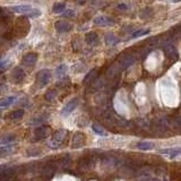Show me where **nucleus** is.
Listing matches in <instances>:
<instances>
[{
  "mask_svg": "<svg viewBox=\"0 0 181 181\" xmlns=\"http://www.w3.org/2000/svg\"><path fill=\"white\" fill-rule=\"evenodd\" d=\"M65 136H66L65 130H59V131H57L56 134H55V136H53V138L49 142V146H50L51 148H58V147L61 145V143L64 142Z\"/></svg>",
  "mask_w": 181,
  "mask_h": 181,
  "instance_id": "f257e3e1",
  "label": "nucleus"
},
{
  "mask_svg": "<svg viewBox=\"0 0 181 181\" xmlns=\"http://www.w3.org/2000/svg\"><path fill=\"white\" fill-rule=\"evenodd\" d=\"M50 78H51L50 70H48V69L41 70V71L37 74V83H39V86H40V87H44V86L48 85V83L50 82Z\"/></svg>",
  "mask_w": 181,
  "mask_h": 181,
  "instance_id": "f03ea898",
  "label": "nucleus"
},
{
  "mask_svg": "<svg viewBox=\"0 0 181 181\" xmlns=\"http://www.w3.org/2000/svg\"><path fill=\"white\" fill-rule=\"evenodd\" d=\"M77 105H78V98H73V100H70L69 102L64 107L62 111H61V114H62V116H68L69 113H71V112L74 111Z\"/></svg>",
  "mask_w": 181,
  "mask_h": 181,
  "instance_id": "7ed1b4c3",
  "label": "nucleus"
},
{
  "mask_svg": "<svg viewBox=\"0 0 181 181\" xmlns=\"http://www.w3.org/2000/svg\"><path fill=\"white\" fill-rule=\"evenodd\" d=\"M10 10H13L14 13H18V14L28 15L33 10V8L30 5H19V6H13V7H10Z\"/></svg>",
  "mask_w": 181,
  "mask_h": 181,
  "instance_id": "20e7f679",
  "label": "nucleus"
},
{
  "mask_svg": "<svg viewBox=\"0 0 181 181\" xmlns=\"http://www.w3.org/2000/svg\"><path fill=\"white\" fill-rule=\"evenodd\" d=\"M56 28L58 32L66 33L73 30V25L68 23V22H66V20H60V22H57L56 23Z\"/></svg>",
  "mask_w": 181,
  "mask_h": 181,
  "instance_id": "39448f33",
  "label": "nucleus"
},
{
  "mask_svg": "<svg viewBox=\"0 0 181 181\" xmlns=\"http://www.w3.org/2000/svg\"><path fill=\"white\" fill-rule=\"evenodd\" d=\"M158 153L167 155L170 158H176V156L181 155V148L180 147H176V148H164V149H161Z\"/></svg>",
  "mask_w": 181,
  "mask_h": 181,
  "instance_id": "423d86ee",
  "label": "nucleus"
},
{
  "mask_svg": "<svg viewBox=\"0 0 181 181\" xmlns=\"http://www.w3.org/2000/svg\"><path fill=\"white\" fill-rule=\"evenodd\" d=\"M85 144V137H84L82 134H76L73 138V144H71V147L73 148H79L84 146Z\"/></svg>",
  "mask_w": 181,
  "mask_h": 181,
  "instance_id": "0eeeda50",
  "label": "nucleus"
},
{
  "mask_svg": "<svg viewBox=\"0 0 181 181\" xmlns=\"http://www.w3.org/2000/svg\"><path fill=\"white\" fill-rule=\"evenodd\" d=\"M94 24L98 26H109V25H113V20L105 16H98L94 19Z\"/></svg>",
  "mask_w": 181,
  "mask_h": 181,
  "instance_id": "6e6552de",
  "label": "nucleus"
},
{
  "mask_svg": "<svg viewBox=\"0 0 181 181\" xmlns=\"http://www.w3.org/2000/svg\"><path fill=\"white\" fill-rule=\"evenodd\" d=\"M36 60H37V55L36 53L31 52V53H27L26 56H24L23 64L26 66H33L35 62H36Z\"/></svg>",
  "mask_w": 181,
  "mask_h": 181,
  "instance_id": "1a4fd4ad",
  "label": "nucleus"
},
{
  "mask_svg": "<svg viewBox=\"0 0 181 181\" xmlns=\"http://www.w3.org/2000/svg\"><path fill=\"white\" fill-rule=\"evenodd\" d=\"M48 136V128L47 127H39L35 130V136H34V139L35 140H42L44 139Z\"/></svg>",
  "mask_w": 181,
  "mask_h": 181,
  "instance_id": "9d476101",
  "label": "nucleus"
},
{
  "mask_svg": "<svg viewBox=\"0 0 181 181\" xmlns=\"http://www.w3.org/2000/svg\"><path fill=\"white\" fill-rule=\"evenodd\" d=\"M85 39H86L87 44H89V45H94V44L98 43V34L95 32H88Z\"/></svg>",
  "mask_w": 181,
  "mask_h": 181,
  "instance_id": "9b49d317",
  "label": "nucleus"
},
{
  "mask_svg": "<svg viewBox=\"0 0 181 181\" xmlns=\"http://www.w3.org/2000/svg\"><path fill=\"white\" fill-rule=\"evenodd\" d=\"M13 77H14L15 82L20 83V82L25 78V73H24L23 69H20V68H16V69L14 70V73H13Z\"/></svg>",
  "mask_w": 181,
  "mask_h": 181,
  "instance_id": "f8f14e48",
  "label": "nucleus"
},
{
  "mask_svg": "<svg viewBox=\"0 0 181 181\" xmlns=\"http://www.w3.org/2000/svg\"><path fill=\"white\" fill-rule=\"evenodd\" d=\"M53 174H55V167L48 165V167H45L42 170V176H43V178L50 179V178L53 176Z\"/></svg>",
  "mask_w": 181,
  "mask_h": 181,
  "instance_id": "ddd939ff",
  "label": "nucleus"
},
{
  "mask_svg": "<svg viewBox=\"0 0 181 181\" xmlns=\"http://www.w3.org/2000/svg\"><path fill=\"white\" fill-rule=\"evenodd\" d=\"M93 167V161L92 158H83L80 162H79V167L83 169V170H88Z\"/></svg>",
  "mask_w": 181,
  "mask_h": 181,
  "instance_id": "4468645a",
  "label": "nucleus"
},
{
  "mask_svg": "<svg viewBox=\"0 0 181 181\" xmlns=\"http://www.w3.org/2000/svg\"><path fill=\"white\" fill-rule=\"evenodd\" d=\"M15 142V135L8 134L5 135L2 138H1V146H5V145H9L11 143Z\"/></svg>",
  "mask_w": 181,
  "mask_h": 181,
  "instance_id": "2eb2a0df",
  "label": "nucleus"
},
{
  "mask_svg": "<svg viewBox=\"0 0 181 181\" xmlns=\"http://www.w3.org/2000/svg\"><path fill=\"white\" fill-rule=\"evenodd\" d=\"M15 101H16V98H15V96H8V98H4V100L0 102V107L2 108V109H5V108L11 105Z\"/></svg>",
  "mask_w": 181,
  "mask_h": 181,
  "instance_id": "dca6fc26",
  "label": "nucleus"
},
{
  "mask_svg": "<svg viewBox=\"0 0 181 181\" xmlns=\"http://www.w3.org/2000/svg\"><path fill=\"white\" fill-rule=\"evenodd\" d=\"M136 147L138 149H142V151H148V149L154 148V144L148 143V142H140V143L137 144Z\"/></svg>",
  "mask_w": 181,
  "mask_h": 181,
  "instance_id": "f3484780",
  "label": "nucleus"
},
{
  "mask_svg": "<svg viewBox=\"0 0 181 181\" xmlns=\"http://www.w3.org/2000/svg\"><path fill=\"white\" fill-rule=\"evenodd\" d=\"M66 8V5L64 2H58V4H55L53 7H52V11L53 13H56V14H60L62 13Z\"/></svg>",
  "mask_w": 181,
  "mask_h": 181,
  "instance_id": "a211bd4d",
  "label": "nucleus"
},
{
  "mask_svg": "<svg viewBox=\"0 0 181 181\" xmlns=\"http://www.w3.org/2000/svg\"><path fill=\"white\" fill-rule=\"evenodd\" d=\"M24 114V111L23 110H15V111H13L11 113L9 114V119H11V120H17V119H20L22 117H23Z\"/></svg>",
  "mask_w": 181,
  "mask_h": 181,
  "instance_id": "6ab92c4d",
  "label": "nucleus"
},
{
  "mask_svg": "<svg viewBox=\"0 0 181 181\" xmlns=\"http://www.w3.org/2000/svg\"><path fill=\"white\" fill-rule=\"evenodd\" d=\"M66 71H67V67H66V65H60L57 67L56 69V76L57 77H64L66 75Z\"/></svg>",
  "mask_w": 181,
  "mask_h": 181,
  "instance_id": "aec40b11",
  "label": "nucleus"
},
{
  "mask_svg": "<svg viewBox=\"0 0 181 181\" xmlns=\"http://www.w3.org/2000/svg\"><path fill=\"white\" fill-rule=\"evenodd\" d=\"M149 32H151L149 30H137V31H135V32L131 34V37H133V39H137V37H140V36H143V35L148 34Z\"/></svg>",
  "mask_w": 181,
  "mask_h": 181,
  "instance_id": "412c9836",
  "label": "nucleus"
},
{
  "mask_svg": "<svg viewBox=\"0 0 181 181\" xmlns=\"http://www.w3.org/2000/svg\"><path fill=\"white\" fill-rule=\"evenodd\" d=\"M105 41H107V44H109V45H113V44H116L117 43V39L112 34H109V35H107L105 36Z\"/></svg>",
  "mask_w": 181,
  "mask_h": 181,
  "instance_id": "4be33fe9",
  "label": "nucleus"
},
{
  "mask_svg": "<svg viewBox=\"0 0 181 181\" xmlns=\"http://www.w3.org/2000/svg\"><path fill=\"white\" fill-rule=\"evenodd\" d=\"M93 130L98 135H101V136H107V133H105L101 127H98V125H93Z\"/></svg>",
  "mask_w": 181,
  "mask_h": 181,
  "instance_id": "5701e85b",
  "label": "nucleus"
},
{
  "mask_svg": "<svg viewBox=\"0 0 181 181\" xmlns=\"http://www.w3.org/2000/svg\"><path fill=\"white\" fill-rule=\"evenodd\" d=\"M55 98H56V91H49L47 94H45V100H48V101H52V100H55Z\"/></svg>",
  "mask_w": 181,
  "mask_h": 181,
  "instance_id": "b1692460",
  "label": "nucleus"
},
{
  "mask_svg": "<svg viewBox=\"0 0 181 181\" xmlns=\"http://www.w3.org/2000/svg\"><path fill=\"white\" fill-rule=\"evenodd\" d=\"M41 15V11H40V9H33L30 14L27 15L28 17H32V18H35V17H39Z\"/></svg>",
  "mask_w": 181,
  "mask_h": 181,
  "instance_id": "393cba45",
  "label": "nucleus"
},
{
  "mask_svg": "<svg viewBox=\"0 0 181 181\" xmlns=\"http://www.w3.org/2000/svg\"><path fill=\"white\" fill-rule=\"evenodd\" d=\"M75 15V13H74V10H66V11H64L62 13V16L64 17H73Z\"/></svg>",
  "mask_w": 181,
  "mask_h": 181,
  "instance_id": "a878e982",
  "label": "nucleus"
},
{
  "mask_svg": "<svg viewBox=\"0 0 181 181\" xmlns=\"http://www.w3.org/2000/svg\"><path fill=\"white\" fill-rule=\"evenodd\" d=\"M162 1H165V2H172V4H176V2H179L181 0H162Z\"/></svg>",
  "mask_w": 181,
  "mask_h": 181,
  "instance_id": "bb28decb",
  "label": "nucleus"
},
{
  "mask_svg": "<svg viewBox=\"0 0 181 181\" xmlns=\"http://www.w3.org/2000/svg\"><path fill=\"white\" fill-rule=\"evenodd\" d=\"M176 126H178V127H180V128H181V118H179V119H176Z\"/></svg>",
  "mask_w": 181,
  "mask_h": 181,
  "instance_id": "cd10ccee",
  "label": "nucleus"
},
{
  "mask_svg": "<svg viewBox=\"0 0 181 181\" xmlns=\"http://www.w3.org/2000/svg\"><path fill=\"white\" fill-rule=\"evenodd\" d=\"M118 8H120V9H127V6H125V5H119V6H118Z\"/></svg>",
  "mask_w": 181,
  "mask_h": 181,
  "instance_id": "c85d7f7f",
  "label": "nucleus"
},
{
  "mask_svg": "<svg viewBox=\"0 0 181 181\" xmlns=\"http://www.w3.org/2000/svg\"><path fill=\"white\" fill-rule=\"evenodd\" d=\"M84 2H85V0H78V4H80V5H83Z\"/></svg>",
  "mask_w": 181,
  "mask_h": 181,
  "instance_id": "c756f323",
  "label": "nucleus"
}]
</instances>
